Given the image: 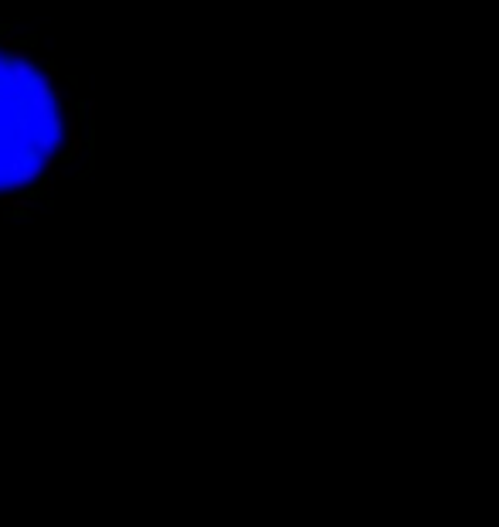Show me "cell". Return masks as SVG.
Returning a JSON list of instances; mask_svg holds the SVG:
<instances>
[{"instance_id":"6da1fadb","label":"cell","mask_w":499,"mask_h":527,"mask_svg":"<svg viewBox=\"0 0 499 527\" xmlns=\"http://www.w3.org/2000/svg\"><path fill=\"white\" fill-rule=\"evenodd\" d=\"M99 105L24 24L0 17V221L48 208L92 174Z\"/></svg>"}]
</instances>
